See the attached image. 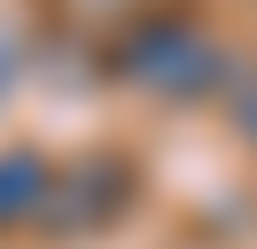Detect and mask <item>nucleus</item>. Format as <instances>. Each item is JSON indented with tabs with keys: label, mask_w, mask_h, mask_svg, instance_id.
I'll use <instances>...</instances> for the list:
<instances>
[{
	"label": "nucleus",
	"mask_w": 257,
	"mask_h": 249,
	"mask_svg": "<svg viewBox=\"0 0 257 249\" xmlns=\"http://www.w3.org/2000/svg\"><path fill=\"white\" fill-rule=\"evenodd\" d=\"M16 187H47V171H39L32 156H0V226H8V218H24V210H32V202H24Z\"/></svg>",
	"instance_id": "1"
}]
</instances>
